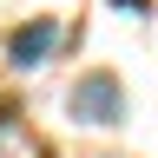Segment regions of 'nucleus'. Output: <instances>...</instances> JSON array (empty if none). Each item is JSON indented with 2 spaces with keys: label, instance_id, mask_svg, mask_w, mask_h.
I'll use <instances>...</instances> for the list:
<instances>
[{
  "label": "nucleus",
  "instance_id": "f257e3e1",
  "mask_svg": "<svg viewBox=\"0 0 158 158\" xmlns=\"http://www.w3.org/2000/svg\"><path fill=\"white\" fill-rule=\"evenodd\" d=\"M73 118H92V125L125 118V86H118L112 73H86V79L73 86Z\"/></svg>",
  "mask_w": 158,
  "mask_h": 158
},
{
  "label": "nucleus",
  "instance_id": "7ed1b4c3",
  "mask_svg": "<svg viewBox=\"0 0 158 158\" xmlns=\"http://www.w3.org/2000/svg\"><path fill=\"white\" fill-rule=\"evenodd\" d=\"M112 7H118V13H145V0H112Z\"/></svg>",
  "mask_w": 158,
  "mask_h": 158
},
{
  "label": "nucleus",
  "instance_id": "f03ea898",
  "mask_svg": "<svg viewBox=\"0 0 158 158\" xmlns=\"http://www.w3.org/2000/svg\"><path fill=\"white\" fill-rule=\"evenodd\" d=\"M53 40H59V27H53V20H33V27H20L13 33V66H40V59H46L53 53Z\"/></svg>",
  "mask_w": 158,
  "mask_h": 158
}]
</instances>
